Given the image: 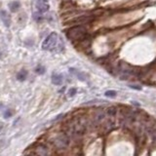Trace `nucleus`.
Instances as JSON below:
<instances>
[{
    "mask_svg": "<svg viewBox=\"0 0 156 156\" xmlns=\"http://www.w3.org/2000/svg\"><path fill=\"white\" fill-rule=\"evenodd\" d=\"M66 37L71 40V41H81L82 39H84L87 36V30L86 28L81 25H77L74 27H69L66 30Z\"/></svg>",
    "mask_w": 156,
    "mask_h": 156,
    "instance_id": "obj_1",
    "label": "nucleus"
},
{
    "mask_svg": "<svg viewBox=\"0 0 156 156\" xmlns=\"http://www.w3.org/2000/svg\"><path fill=\"white\" fill-rule=\"evenodd\" d=\"M86 131L85 124L79 119H74L67 126V132L74 138H80Z\"/></svg>",
    "mask_w": 156,
    "mask_h": 156,
    "instance_id": "obj_2",
    "label": "nucleus"
},
{
    "mask_svg": "<svg viewBox=\"0 0 156 156\" xmlns=\"http://www.w3.org/2000/svg\"><path fill=\"white\" fill-rule=\"evenodd\" d=\"M58 42H59V35L56 32H52L43 41L42 49L44 51H55L58 47Z\"/></svg>",
    "mask_w": 156,
    "mask_h": 156,
    "instance_id": "obj_3",
    "label": "nucleus"
},
{
    "mask_svg": "<svg viewBox=\"0 0 156 156\" xmlns=\"http://www.w3.org/2000/svg\"><path fill=\"white\" fill-rule=\"evenodd\" d=\"M69 143H70V140H69L68 135L65 134V133L58 134L52 140V143L54 144V146L57 149H65L69 145Z\"/></svg>",
    "mask_w": 156,
    "mask_h": 156,
    "instance_id": "obj_4",
    "label": "nucleus"
},
{
    "mask_svg": "<svg viewBox=\"0 0 156 156\" xmlns=\"http://www.w3.org/2000/svg\"><path fill=\"white\" fill-rule=\"evenodd\" d=\"M35 8L37 12L43 14L49 11V9H50V4H49L48 0H37L35 3Z\"/></svg>",
    "mask_w": 156,
    "mask_h": 156,
    "instance_id": "obj_5",
    "label": "nucleus"
},
{
    "mask_svg": "<svg viewBox=\"0 0 156 156\" xmlns=\"http://www.w3.org/2000/svg\"><path fill=\"white\" fill-rule=\"evenodd\" d=\"M0 20L3 22V25L6 27H10L12 24V18H11L10 14L5 10H0Z\"/></svg>",
    "mask_w": 156,
    "mask_h": 156,
    "instance_id": "obj_6",
    "label": "nucleus"
},
{
    "mask_svg": "<svg viewBox=\"0 0 156 156\" xmlns=\"http://www.w3.org/2000/svg\"><path fill=\"white\" fill-rule=\"evenodd\" d=\"M31 153L37 155H48L50 151H49L48 146L44 143H39L38 145H36L34 147V150Z\"/></svg>",
    "mask_w": 156,
    "mask_h": 156,
    "instance_id": "obj_7",
    "label": "nucleus"
},
{
    "mask_svg": "<svg viewBox=\"0 0 156 156\" xmlns=\"http://www.w3.org/2000/svg\"><path fill=\"white\" fill-rule=\"evenodd\" d=\"M105 115H106V113L103 110H102V109L97 110L96 112H95V114H94V122L97 123V124L103 122V121L105 120Z\"/></svg>",
    "mask_w": 156,
    "mask_h": 156,
    "instance_id": "obj_8",
    "label": "nucleus"
},
{
    "mask_svg": "<svg viewBox=\"0 0 156 156\" xmlns=\"http://www.w3.org/2000/svg\"><path fill=\"white\" fill-rule=\"evenodd\" d=\"M92 19L90 16H79L77 17L76 19L72 20L71 21V24H75V25H82V24H85V22H89L92 21Z\"/></svg>",
    "mask_w": 156,
    "mask_h": 156,
    "instance_id": "obj_9",
    "label": "nucleus"
},
{
    "mask_svg": "<svg viewBox=\"0 0 156 156\" xmlns=\"http://www.w3.org/2000/svg\"><path fill=\"white\" fill-rule=\"evenodd\" d=\"M8 6H9L10 12L17 13L20 10V8H21V3H20V1H18V0H14V1L10 2Z\"/></svg>",
    "mask_w": 156,
    "mask_h": 156,
    "instance_id": "obj_10",
    "label": "nucleus"
},
{
    "mask_svg": "<svg viewBox=\"0 0 156 156\" xmlns=\"http://www.w3.org/2000/svg\"><path fill=\"white\" fill-rule=\"evenodd\" d=\"M51 80H52V83H53L54 85L59 86V85H62L63 78L62 75L59 74V73H54L53 75H52Z\"/></svg>",
    "mask_w": 156,
    "mask_h": 156,
    "instance_id": "obj_11",
    "label": "nucleus"
},
{
    "mask_svg": "<svg viewBox=\"0 0 156 156\" xmlns=\"http://www.w3.org/2000/svg\"><path fill=\"white\" fill-rule=\"evenodd\" d=\"M27 74H28V72L27 70H25V69H21L18 73H17V80L20 82H24L25 79H27Z\"/></svg>",
    "mask_w": 156,
    "mask_h": 156,
    "instance_id": "obj_12",
    "label": "nucleus"
},
{
    "mask_svg": "<svg viewBox=\"0 0 156 156\" xmlns=\"http://www.w3.org/2000/svg\"><path fill=\"white\" fill-rule=\"evenodd\" d=\"M14 113H15V111H14L12 108H7V109H5V111L3 112V117L5 119H8V118L12 117Z\"/></svg>",
    "mask_w": 156,
    "mask_h": 156,
    "instance_id": "obj_13",
    "label": "nucleus"
},
{
    "mask_svg": "<svg viewBox=\"0 0 156 156\" xmlns=\"http://www.w3.org/2000/svg\"><path fill=\"white\" fill-rule=\"evenodd\" d=\"M45 67L43 65H37L36 67H35V69H34V71H35V73H37V74H39V75H42V74H44L45 73Z\"/></svg>",
    "mask_w": 156,
    "mask_h": 156,
    "instance_id": "obj_14",
    "label": "nucleus"
},
{
    "mask_svg": "<svg viewBox=\"0 0 156 156\" xmlns=\"http://www.w3.org/2000/svg\"><path fill=\"white\" fill-rule=\"evenodd\" d=\"M116 108H114V106H111V108H108V111H106V114L108 115L109 117H113L115 116V114H116Z\"/></svg>",
    "mask_w": 156,
    "mask_h": 156,
    "instance_id": "obj_15",
    "label": "nucleus"
},
{
    "mask_svg": "<svg viewBox=\"0 0 156 156\" xmlns=\"http://www.w3.org/2000/svg\"><path fill=\"white\" fill-rule=\"evenodd\" d=\"M105 95L106 97H108V98H114V97H116L117 93L115 91H113V90H109V91H106Z\"/></svg>",
    "mask_w": 156,
    "mask_h": 156,
    "instance_id": "obj_16",
    "label": "nucleus"
},
{
    "mask_svg": "<svg viewBox=\"0 0 156 156\" xmlns=\"http://www.w3.org/2000/svg\"><path fill=\"white\" fill-rule=\"evenodd\" d=\"M33 18H34V20H35L36 22H41L42 20H43V17L41 15V13H39V12H37V13L34 14Z\"/></svg>",
    "mask_w": 156,
    "mask_h": 156,
    "instance_id": "obj_17",
    "label": "nucleus"
},
{
    "mask_svg": "<svg viewBox=\"0 0 156 156\" xmlns=\"http://www.w3.org/2000/svg\"><path fill=\"white\" fill-rule=\"evenodd\" d=\"M75 94H76V89H75V88L69 89V91H68V97H73V96H75Z\"/></svg>",
    "mask_w": 156,
    "mask_h": 156,
    "instance_id": "obj_18",
    "label": "nucleus"
},
{
    "mask_svg": "<svg viewBox=\"0 0 156 156\" xmlns=\"http://www.w3.org/2000/svg\"><path fill=\"white\" fill-rule=\"evenodd\" d=\"M130 87L133 89H136V90H141V87H138V85H130Z\"/></svg>",
    "mask_w": 156,
    "mask_h": 156,
    "instance_id": "obj_19",
    "label": "nucleus"
},
{
    "mask_svg": "<svg viewBox=\"0 0 156 156\" xmlns=\"http://www.w3.org/2000/svg\"><path fill=\"white\" fill-rule=\"evenodd\" d=\"M3 127H4V124L2 123V122H0V132L2 131V129H3Z\"/></svg>",
    "mask_w": 156,
    "mask_h": 156,
    "instance_id": "obj_20",
    "label": "nucleus"
},
{
    "mask_svg": "<svg viewBox=\"0 0 156 156\" xmlns=\"http://www.w3.org/2000/svg\"><path fill=\"white\" fill-rule=\"evenodd\" d=\"M3 108H4V105L2 103H0V109H2Z\"/></svg>",
    "mask_w": 156,
    "mask_h": 156,
    "instance_id": "obj_21",
    "label": "nucleus"
},
{
    "mask_svg": "<svg viewBox=\"0 0 156 156\" xmlns=\"http://www.w3.org/2000/svg\"><path fill=\"white\" fill-rule=\"evenodd\" d=\"M0 57H1V52H0Z\"/></svg>",
    "mask_w": 156,
    "mask_h": 156,
    "instance_id": "obj_22",
    "label": "nucleus"
}]
</instances>
